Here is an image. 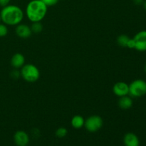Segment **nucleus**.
<instances>
[{
	"label": "nucleus",
	"instance_id": "nucleus-1",
	"mask_svg": "<svg viewBox=\"0 0 146 146\" xmlns=\"http://www.w3.org/2000/svg\"><path fill=\"white\" fill-rule=\"evenodd\" d=\"M1 19L4 24L9 26H17L24 19V12L19 7L9 4L3 7L0 12Z\"/></svg>",
	"mask_w": 146,
	"mask_h": 146
},
{
	"label": "nucleus",
	"instance_id": "nucleus-2",
	"mask_svg": "<svg viewBox=\"0 0 146 146\" xmlns=\"http://www.w3.org/2000/svg\"><path fill=\"white\" fill-rule=\"evenodd\" d=\"M48 7L41 0H31L26 8V14L32 22L41 21L46 17Z\"/></svg>",
	"mask_w": 146,
	"mask_h": 146
},
{
	"label": "nucleus",
	"instance_id": "nucleus-3",
	"mask_svg": "<svg viewBox=\"0 0 146 146\" xmlns=\"http://www.w3.org/2000/svg\"><path fill=\"white\" fill-rule=\"evenodd\" d=\"M21 76L24 81L34 83L38 81L40 77V71L35 65L32 64H24L21 68Z\"/></svg>",
	"mask_w": 146,
	"mask_h": 146
},
{
	"label": "nucleus",
	"instance_id": "nucleus-4",
	"mask_svg": "<svg viewBox=\"0 0 146 146\" xmlns=\"http://www.w3.org/2000/svg\"><path fill=\"white\" fill-rule=\"evenodd\" d=\"M146 94V81L135 79L129 84V94L131 97L140 98Z\"/></svg>",
	"mask_w": 146,
	"mask_h": 146
},
{
	"label": "nucleus",
	"instance_id": "nucleus-5",
	"mask_svg": "<svg viewBox=\"0 0 146 146\" xmlns=\"http://www.w3.org/2000/svg\"><path fill=\"white\" fill-rule=\"evenodd\" d=\"M104 125L103 118L100 115H93L85 120L84 127L90 133H96L99 131Z\"/></svg>",
	"mask_w": 146,
	"mask_h": 146
},
{
	"label": "nucleus",
	"instance_id": "nucleus-6",
	"mask_svg": "<svg viewBox=\"0 0 146 146\" xmlns=\"http://www.w3.org/2000/svg\"><path fill=\"white\" fill-rule=\"evenodd\" d=\"M133 38L135 41V49L141 52L146 51V30L138 32Z\"/></svg>",
	"mask_w": 146,
	"mask_h": 146
},
{
	"label": "nucleus",
	"instance_id": "nucleus-7",
	"mask_svg": "<svg viewBox=\"0 0 146 146\" xmlns=\"http://www.w3.org/2000/svg\"><path fill=\"white\" fill-rule=\"evenodd\" d=\"M29 135L26 131H17L14 135V143L17 146H27L29 143Z\"/></svg>",
	"mask_w": 146,
	"mask_h": 146
},
{
	"label": "nucleus",
	"instance_id": "nucleus-8",
	"mask_svg": "<svg viewBox=\"0 0 146 146\" xmlns=\"http://www.w3.org/2000/svg\"><path fill=\"white\" fill-rule=\"evenodd\" d=\"M113 94L118 97H122L129 94V85L123 81H119L114 84L113 87Z\"/></svg>",
	"mask_w": 146,
	"mask_h": 146
},
{
	"label": "nucleus",
	"instance_id": "nucleus-9",
	"mask_svg": "<svg viewBox=\"0 0 146 146\" xmlns=\"http://www.w3.org/2000/svg\"><path fill=\"white\" fill-rule=\"evenodd\" d=\"M16 34L21 38H28L32 34L31 27L24 24H19L16 27Z\"/></svg>",
	"mask_w": 146,
	"mask_h": 146
},
{
	"label": "nucleus",
	"instance_id": "nucleus-10",
	"mask_svg": "<svg viewBox=\"0 0 146 146\" xmlns=\"http://www.w3.org/2000/svg\"><path fill=\"white\" fill-rule=\"evenodd\" d=\"M125 146H140V140L133 133H128L123 137Z\"/></svg>",
	"mask_w": 146,
	"mask_h": 146
},
{
	"label": "nucleus",
	"instance_id": "nucleus-11",
	"mask_svg": "<svg viewBox=\"0 0 146 146\" xmlns=\"http://www.w3.org/2000/svg\"><path fill=\"white\" fill-rule=\"evenodd\" d=\"M11 65L14 68H21L25 64V57L22 54L16 53L11 58Z\"/></svg>",
	"mask_w": 146,
	"mask_h": 146
},
{
	"label": "nucleus",
	"instance_id": "nucleus-12",
	"mask_svg": "<svg viewBox=\"0 0 146 146\" xmlns=\"http://www.w3.org/2000/svg\"><path fill=\"white\" fill-rule=\"evenodd\" d=\"M133 100L131 96H128V95L120 97L118 100V106L120 108L123 110L130 109L133 106Z\"/></svg>",
	"mask_w": 146,
	"mask_h": 146
},
{
	"label": "nucleus",
	"instance_id": "nucleus-13",
	"mask_svg": "<svg viewBox=\"0 0 146 146\" xmlns=\"http://www.w3.org/2000/svg\"><path fill=\"white\" fill-rule=\"evenodd\" d=\"M85 119L80 115H76L72 118L71 121V126L75 129H81L84 126Z\"/></svg>",
	"mask_w": 146,
	"mask_h": 146
},
{
	"label": "nucleus",
	"instance_id": "nucleus-14",
	"mask_svg": "<svg viewBox=\"0 0 146 146\" xmlns=\"http://www.w3.org/2000/svg\"><path fill=\"white\" fill-rule=\"evenodd\" d=\"M130 39V37L125 34H121L117 37V44L121 47H127L128 41Z\"/></svg>",
	"mask_w": 146,
	"mask_h": 146
},
{
	"label": "nucleus",
	"instance_id": "nucleus-15",
	"mask_svg": "<svg viewBox=\"0 0 146 146\" xmlns=\"http://www.w3.org/2000/svg\"><path fill=\"white\" fill-rule=\"evenodd\" d=\"M30 27H31L32 34L33 33H34V34H39V33H41V31H43V29H44L42 24H41L40 21L33 22Z\"/></svg>",
	"mask_w": 146,
	"mask_h": 146
},
{
	"label": "nucleus",
	"instance_id": "nucleus-16",
	"mask_svg": "<svg viewBox=\"0 0 146 146\" xmlns=\"http://www.w3.org/2000/svg\"><path fill=\"white\" fill-rule=\"evenodd\" d=\"M67 133H68V130L64 127H60V128H57L55 133L56 135L59 138H64L67 135Z\"/></svg>",
	"mask_w": 146,
	"mask_h": 146
},
{
	"label": "nucleus",
	"instance_id": "nucleus-17",
	"mask_svg": "<svg viewBox=\"0 0 146 146\" xmlns=\"http://www.w3.org/2000/svg\"><path fill=\"white\" fill-rule=\"evenodd\" d=\"M8 34V28L7 25L0 23V37H4Z\"/></svg>",
	"mask_w": 146,
	"mask_h": 146
},
{
	"label": "nucleus",
	"instance_id": "nucleus-18",
	"mask_svg": "<svg viewBox=\"0 0 146 146\" xmlns=\"http://www.w3.org/2000/svg\"><path fill=\"white\" fill-rule=\"evenodd\" d=\"M10 76L13 79H19L21 77V71H19L17 68H14L10 74Z\"/></svg>",
	"mask_w": 146,
	"mask_h": 146
},
{
	"label": "nucleus",
	"instance_id": "nucleus-19",
	"mask_svg": "<svg viewBox=\"0 0 146 146\" xmlns=\"http://www.w3.org/2000/svg\"><path fill=\"white\" fill-rule=\"evenodd\" d=\"M44 3L47 7H53V6L57 4L59 0H41Z\"/></svg>",
	"mask_w": 146,
	"mask_h": 146
},
{
	"label": "nucleus",
	"instance_id": "nucleus-20",
	"mask_svg": "<svg viewBox=\"0 0 146 146\" xmlns=\"http://www.w3.org/2000/svg\"><path fill=\"white\" fill-rule=\"evenodd\" d=\"M127 48H135V41H134L133 38H130L129 41H128V44H127Z\"/></svg>",
	"mask_w": 146,
	"mask_h": 146
},
{
	"label": "nucleus",
	"instance_id": "nucleus-21",
	"mask_svg": "<svg viewBox=\"0 0 146 146\" xmlns=\"http://www.w3.org/2000/svg\"><path fill=\"white\" fill-rule=\"evenodd\" d=\"M11 0H0V6L2 7L9 5Z\"/></svg>",
	"mask_w": 146,
	"mask_h": 146
},
{
	"label": "nucleus",
	"instance_id": "nucleus-22",
	"mask_svg": "<svg viewBox=\"0 0 146 146\" xmlns=\"http://www.w3.org/2000/svg\"><path fill=\"white\" fill-rule=\"evenodd\" d=\"M133 1L134 4L136 5H141L144 2V0H133Z\"/></svg>",
	"mask_w": 146,
	"mask_h": 146
},
{
	"label": "nucleus",
	"instance_id": "nucleus-23",
	"mask_svg": "<svg viewBox=\"0 0 146 146\" xmlns=\"http://www.w3.org/2000/svg\"><path fill=\"white\" fill-rule=\"evenodd\" d=\"M143 7H144V8H145V9L146 10V0L145 1H144V2H143Z\"/></svg>",
	"mask_w": 146,
	"mask_h": 146
},
{
	"label": "nucleus",
	"instance_id": "nucleus-24",
	"mask_svg": "<svg viewBox=\"0 0 146 146\" xmlns=\"http://www.w3.org/2000/svg\"><path fill=\"white\" fill-rule=\"evenodd\" d=\"M144 70H145V72L146 73V65L145 66V67H144Z\"/></svg>",
	"mask_w": 146,
	"mask_h": 146
},
{
	"label": "nucleus",
	"instance_id": "nucleus-25",
	"mask_svg": "<svg viewBox=\"0 0 146 146\" xmlns=\"http://www.w3.org/2000/svg\"><path fill=\"white\" fill-rule=\"evenodd\" d=\"M1 16H0V22H1Z\"/></svg>",
	"mask_w": 146,
	"mask_h": 146
}]
</instances>
